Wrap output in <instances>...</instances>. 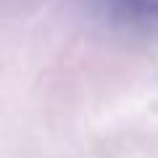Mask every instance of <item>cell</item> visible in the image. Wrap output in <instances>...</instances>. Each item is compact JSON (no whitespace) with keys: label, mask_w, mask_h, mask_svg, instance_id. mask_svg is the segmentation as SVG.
Returning <instances> with one entry per match:
<instances>
[{"label":"cell","mask_w":158,"mask_h":158,"mask_svg":"<svg viewBox=\"0 0 158 158\" xmlns=\"http://www.w3.org/2000/svg\"><path fill=\"white\" fill-rule=\"evenodd\" d=\"M100 3L124 24H137V27L158 24V0H100Z\"/></svg>","instance_id":"cell-1"}]
</instances>
